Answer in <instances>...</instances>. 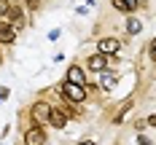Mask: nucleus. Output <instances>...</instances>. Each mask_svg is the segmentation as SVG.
I'll return each instance as SVG.
<instances>
[{
  "instance_id": "f257e3e1",
  "label": "nucleus",
  "mask_w": 156,
  "mask_h": 145,
  "mask_svg": "<svg viewBox=\"0 0 156 145\" xmlns=\"http://www.w3.org/2000/svg\"><path fill=\"white\" fill-rule=\"evenodd\" d=\"M62 97H65V99H70V102H81V99L86 97V89L70 83V81H65V83H62Z\"/></svg>"
},
{
  "instance_id": "f03ea898",
  "label": "nucleus",
  "mask_w": 156,
  "mask_h": 145,
  "mask_svg": "<svg viewBox=\"0 0 156 145\" xmlns=\"http://www.w3.org/2000/svg\"><path fill=\"white\" fill-rule=\"evenodd\" d=\"M97 48H100V54H105V57H113V54H119L121 43H119L116 38H102V40L97 43Z\"/></svg>"
},
{
  "instance_id": "7ed1b4c3",
  "label": "nucleus",
  "mask_w": 156,
  "mask_h": 145,
  "mask_svg": "<svg viewBox=\"0 0 156 145\" xmlns=\"http://www.w3.org/2000/svg\"><path fill=\"white\" fill-rule=\"evenodd\" d=\"M46 143V132L41 126H32L27 129V134H24V145H43Z\"/></svg>"
},
{
  "instance_id": "20e7f679",
  "label": "nucleus",
  "mask_w": 156,
  "mask_h": 145,
  "mask_svg": "<svg viewBox=\"0 0 156 145\" xmlns=\"http://www.w3.org/2000/svg\"><path fill=\"white\" fill-rule=\"evenodd\" d=\"M51 110H54V108H51L48 102H35V105H32V118H35V121H48Z\"/></svg>"
},
{
  "instance_id": "39448f33",
  "label": "nucleus",
  "mask_w": 156,
  "mask_h": 145,
  "mask_svg": "<svg viewBox=\"0 0 156 145\" xmlns=\"http://www.w3.org/2000/svg\"><path fill=\"white\" fill-rule=\"evenodd\" d=\"M67 81H70V83H76V86H86V73H83L78 64H73V67L67 70Z\"/></svg>"
},
{
  "instance_id": "423d86ee",
  "label": "nucleus",
  "mask_w": 156,
  "mask_h": 145,
  "mask_svg": "<svg viewBox=\"0 0 156 145\" xmlns=\"http://www.w3.org/2000/svg\"><path fill=\"white\" fill-rule=\"evenodd\" d=\"M116 81H119V75H116L113 70H108V67H105V70L100 73V86H102L105 91H110V89L116 86Z\"/></svg>"
},
{
  "instance_id": "0eeeda50",
  "label": "nucleus",
  "mask_w": 156,
  "mask_h": 145,
  "mask_svg": "<svg viewBox=\"0 0 156 145\" xmlns=\"http://www.w3.org/2000/svg\"><path fill=\"white\" fill-rule=\"evenodd\" d=\"M86 67H89V70H97V73H102V70L108 67V57H105V54H94V57H89Z\"/></svg>"
},
{
  "instance_id": "6e6552de",
  "label": "nucleus",
  "mask_w": 156,
  "mask_h": 145,
  "mask_svg": "<svg viewBox=\"0 0 156 145\" xmlns=\"http://www.w3.org/2000/svg\"><path fill=\"white\" fill-rule=\"evenodd\" d=\"M14 38H16V30L11 24H0V43H3V46L14 43Z\"/></svg>"
},
{
  "instance_id": "1a4fd4ad",
  "label": "nucleus",
  "mask_w": 156,
  "mask_h": 145,
  "mask_svg": "<svg viewBox=\"0 0 156 145\" xmlns=\"http://www.w3.org/2000/svg\"><path fill=\"white\" fill-rule=\"evenodd\" d=\"M48 124L54 129H65V124H67V116H65L62 110H51V116H48Z\"/></svg>"
},
{
  "instance_id": "9d476101",
  "label": "nucleus",
  "mask_w": 156,
  "mask_h": 145,
  "mask_svg": "<svg viewBox=\"0 0 156 145\" xmlns=\"http://www.w3.org/2000/svg\"><path fill=\"white\" fill-rule=\"evenodd\" d=\"M113 8L121 11V14H132L137 8V0H113Z\"/></svg>"
},
{
  "instance_id": "9b49d317",
  "label": "nucleus",
  "mask_w": 156,
  "mask_h": 145,
  "mask_svg": "<svg viewBox=\"0 0 156 145\" xmlns=\"http://www.w3.org/2000/svg\"><path fill=\"white\" fill-rule=\"evenodd\" d=\"M8 16L14 19V30H22V27H24V16H22V11H19V8H14V5H11V8H8Z\"/></svg>"
},
{
  "instance_id": "f8f14e48",
  "label": "nucleus",
  "mask_w": 156,
  "mask_h": 145,
  "mask_svg": "<svg viewBox=\"0 0 156 145\" xmlns=\"http://www.w3.org/2000/svg\"><path fill=\"white\" fill-rule=\"evenodd\" d=\"M140 30H143V27H140V22H137L135 16H129V19H126V32H129V35H137Z\"/></svg>"
},
{
  "instance_id": "ddd939ff",
  "label": "nucleus",
  "mask_w": 156,
  "mask_h": 145,
  "mask_svg": "<svg viewBox=\"0 0 156 145\" xmlns=\"http://www.w3.org/2000/svg\"><path fill=\"white\" fill-rule=\"evenodd\" d=\"M8 8H11V5H8V0H0V19H5V16H8Z\"/></svg>"
},
{
  "instance_id": "4468645a",
  "label": "nucleus",
  "mask_w": 156,
  "mask_h": 145,
  "mask_svg": "<svg viewBox=\"0 0 156 145\" xmlns=\"http://www.w3.org/2000/svg\"><path fill=\"white\" fill-rule=\"evenodd\" d=\"M137 143H140V145H151V140H148L145 134H140V137H137Z\"/></svg>"
},
{
  "instance_id": "2eb2a0df",
  "label": "nucleus",
  "mask_w": 156,
  "mask_h": 145,
  "mask_svg": "<svg viewBox=\"0 0 156 145\" xmlns=\"http://www.w3.org/2000/svg\"><path fill=\"white\" fill-rule=\"evenodd\" d=\"M27 5H30V8H38V5H41V0H27Z\"/></svg>"
},
{
  "instance_id": "dca6fc26",
  "label": "nucleus",
  "mask_w": 156,
  "mask_h": 145,
  "mask_svg": "<svg viewBox=\"0 0 156 145\" xmlns=\"http://www.w3.org/2000/svg\"><path fill=\"white\" fill-rule=\"evenodd\" d=\"M151 51H154L151 57H154V62H156V40H154V43H151Z\"/></svg>"
},
{
  "instance_id": "f3484780",
  "label": "nucleus",
  "mask_w": 156,
  "mask_h": 145,
  "mask_svg": "<svg viewBox=\"0 0 156 145\" xmlns=\"http://www.w3.org/2000/svg\"><path fill=\"white\" fill-rule=\"evenodd\" d=\"M148 124H151V126H156V116H148Z\"/></svg>"
},
{
  "instance_id": "a211bd4d",
  "label": "nucleus",
  "mask_w": 156,
  "mask_h": 145,
  "mask_svg": "<svg viewBox=\"0 0 156 145\" xmlns=\"http://www.w3.org/2000/svg\"><path fill=\"white\" fill-rule=\"evenodd\" d=\"M78 145H94V140H83V143H78Z\"/></svg>"
}]
</instances>
